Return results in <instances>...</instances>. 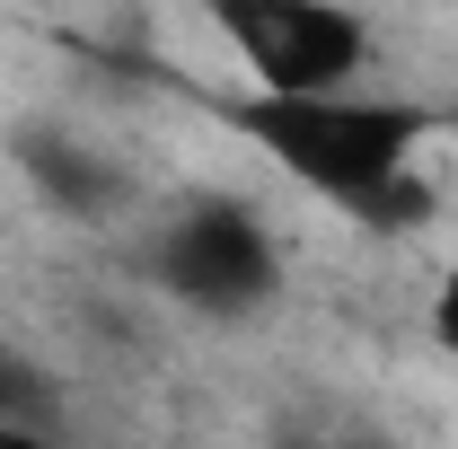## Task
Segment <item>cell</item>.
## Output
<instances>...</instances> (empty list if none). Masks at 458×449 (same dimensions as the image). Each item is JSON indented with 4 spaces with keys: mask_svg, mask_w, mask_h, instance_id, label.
Returning a JSON list of instances; mask_svg holds the SVG:
<instances>
[{
    "mask_svg": "<svg viewBox=\"0 0 458 449\" xmlns=\"http://www.w3.org/2000/svg\"><path fill=\"white\" fill-rule=\"evenodd\" d=\"M229 132L256 141L283 176H300L309 194L344 203L352 221L379 229H414L432 212L423 176H414V150L432 141V106H405V97H221Z\"/></svg>",
    "mask_w": 458,
    "mask_h": 449,
    "instance_id": "6da1fadb",
    "label": "cell"
},
{
    "mask_svg": "<svg viewBox=\"0 0 458 449\" xmlns=\"http://www.w3.org/2000/svg\"><path fill=\"white\" fill-rule=\"evenodd\" d=\"M150 282L168 291L176 309L212 318V326H247L283 300V256H274V229L256 221L247 203L203 194L159 221L150 238Z\"/></svg>",
    "mask_w": 458,
    "mask_h": 449,
    "instance_id": "7a4b0ae2",
    "label": "cell"
},
{
    "mask_svg": "<svg viewBox=\"0 0 458 449\" xmlns=\"http://www.w3.org/2000/svg\"><path fill=\"white\" fill-rule=\"evenodd\" d=\"M212 27L256 71V97H344L370 71V27L327 0H221Z\"/></svg>",
    "mask_w": 458,
    "mask_h": 449,
    "instance_id": "3957f363",
    "label": "cell"
},
{
    "mask_svg": "<svg viewBox=\"0 0 458 449\" xmlns=\"http://www.w3.org/2000/svg\"><path fill=\"white\" fill-rule=\"evenodd\" d=\"M18 168H27V185L54 203L62 221H114L123 212V168L98 141L62 132V123H27L18 132Z\"/></svg>",
    "mask_w": 458,
    "mask_h": 449,
    "instance_id": "277c9868",
    "label": "cell"
},
{
    "mask_svg": "<svg viewBox=\"0 0 458 449\" xmlns=\"http://www.w3.org/2000/svg\"><path fill=\"white\" fill-rule=\"evenodd\" d=\"M283 449H397V441H388L379 423H318V432H300V441L283 432Z\"/></svg>",
    "mask_w": 458,
    "mask_h": 449,
    "instance_id": "5b68a950",
    "label": "cell"
},
{
    "mask_svg": "<svg viewBox=\"0 0 458 449\" xmlns=\"http://www.w3.org/2000/svg\"><path fill=\"white\" fill-rule=\"evenodd\" d=\"M432 343H441V352H458V265L441 274V291H432Z\"/></svg>",
    "mask_w": 458,
    "mask_h": 449,
    "instance_id": "8992f818",
    "label": "cell"
},
{
    "mask_svg": "<svg viewBox=\"0 0 458 449\" xmlns=\"http://www.w3.org/2000/svg\"><path fill=\"white\" fill-rule=\"evenodd\" d=\"M0 449H62L45 423H27V414H0Z\"/></svg>",
    "mask_w": 458,
    "mask_h": 449,
    "instance_id": "52a82bcc",
    "label": "cell"
},
{
    "mask_svg": "<svg viewBox=\"0 0 458 449\" xmlns=\"http://www.w3.org/2000/svg\"><path fill=\"white\" fill-rule=\"evenodd\" d=\"M18 405H36V379H27V370H9V361H0V414H18Z\"/></svg>",
    "mask_w": 458,
    "mask_h": 449,
    "instance_id": "ba28073f",
    "label": "cell"
}]
</instances>
